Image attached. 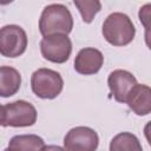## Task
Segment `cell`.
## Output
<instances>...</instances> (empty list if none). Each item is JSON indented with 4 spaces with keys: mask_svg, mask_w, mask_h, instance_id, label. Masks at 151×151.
<instances>
[{
    "mask_svg": "<svg viewBox=\"0 0 151 151\" xmlns=\"http://www.w3.org/2000/svg\"><path fill=\"white\" fill-rule=\"evenodd\" d=\"M40 151H66L65 147H61L59 145H45Z\"/></svg>",
    "mask_w": 151,
    "mask_h": 151,
    "instance_id": "cell-16",
    "label": "cell"
},
{
    "mask_svg": "<svg viewBox=\"0 0 151 151\" xmlns=\"http://www.w3.org/2000/svg\"><path fill=\"white\" fill-rule=\"evenodd\" d=\"M44 146V139L37 134H18L8 142V147L17 151H40Z\"/></svg>",
    "mask_w": 151,
    "mask_h": 151,
    "instance_id": "cell-12",
    "label": "cell"
},
{
    "mask_svg": "<svg viewBox=\"0 0 151 151\" xmlns=\"http://www.w3.org/2000/svg\"><path fill=\"white\" fill-rule=\"evenodd\" d=\"M40 51L46 60L55 64H63L68 60L72 53V42L65 34L44 37L40 41Z\"/></svg>",
    "mask_w": 151,
    "mask_h": 151,
    "instance_id": "cell-6",
    "label": "cell"
},
{
    "mask_svg": "<svg viewBox=\"0 0 151 151\" xmlns=\"http://www.w3.org/2000/svg\"><path fill=\"white\" fill-rule=\"evenodd\" d=\"M110 151H143L139 139L131 132L116 134L110 143Z\"/></svg>",
    "mask_w": 151,
    "mask_h": 151,
    "instance_id": "cell-13",
    "label": "cell"
},
{
    "mask_svg": "<svg viewBox=\"0 0 151 151\" xmlns=\"http://www.w3.org/2000/svg\"><path fill=\"white\" fill-rule=\"evenodd\" d=\"M33 93L41 99H54L64 87V80L57 71L51 68H38L31 77Z\"/></svg>",
    "mask_w": 151,
    "mask_h": 151,
    "instance_id": "cell-3",
    "label": "cell"
},
{
    "mask_svg": "<svg viewBox=\"0 0 151 151\" xmlns=\"http://www.w3.org/2000/svg\"><path fill=\"white\" fill-rule=\"evenodd\" d=\"M4 122V106L0 105V125H2Z\"/></svg>",
    "mask_w": 151,
    "mask_h": 151,
    "instance_id": "cell-17",
    "label": "cell"
},
{
    "mask_svg": "<svg viewBox=\"0 0 151 151\" xmlns=\"http://www.w3.org/2000/svg\"><path fill=\"white\" fill-rule=\"evenodd\" d=\"M149 8H150V4L145 5V6H144V7H142V8H140V11H139V20H140V22H143V24H144V26H145V28H146V29H147L146 21L149 20V14H150Z\"/></svg>",
    "mask_w": 151,
    "mask_h": 151,
    "instance_id": "cell-15",
    "label": "cell"
},
{
    "mask_svg": "<svg viewBox=\"0 0 151 151\" xmlns=\"http://www.w3.org/2000/svg\"><path fill=\"white\" fill-rule=\"evenodd\" d=\"M35 107L26 100H15L4 106L2 126L26 127L32 126L37 122Z\"/></svg>",
    "mask_w": 151,
    "mask_h": 151,
    "instance_id": "cell-4",
    "label": "cell"
},
{
    "mask_svg": "<svg viewBox=\"0 0 151 151\" xmlns=\"http://www.w3.org/2000/svg\"><path fill=\"white\" fill-rule=\"evenodd\" d=\"M98 144L99 137L97 132L87 126H76L64 138L66 151H96Z\"/></svg>",
    "mask_w": 151,
    "mask_h": 151,
    "instance_id": "cell-7",
    "label": "cell"
},
{
    "mask_svg": "<svg viewBox=\"0 0 151 151\" xmlns=\"http://www.w3.org/2000/svg\"><path fill=\"white\" fill-rule=\"evenodd\" d=\"M4 151H17V150H13V149H11V147H6Z\"/></svg>",
    "mask_w": 151,
    "mask_h": 151,
    "instance_id": "cell-18",
    "label": "cell"
},
{
    "mask_svg": "<svg viewBox=\"0 0 151 151\" xmlns=\"http://www.w3.org/2000/svg\"><path fill=\"white\" fill-rule=\"evenodd\" d=\"M101 33L109 44L113 46H125L134 39L136 28L129 15L114 12L104 20Z\"/></svg>",
    "mask_w": 151,
    "mask_h": 151,
    "instance_id": "cell-2",
    "label": "cell"
},
{
    "mask_svg": "<svg viewBox=\"0 0 151 151\" xmlns=\"http://www.w3.org/2000/svg\"><path fill=\"white\" fill-rule=\"evenodd\" d=\"M27 35L18 25H6L0 28V54L6 58H17L27 48Z\"/></svg>",
    "mask_w": 151,
    "mask_h": 151,
    "instance_id": "cell-5",
    "label": "cell"
},
{
    "mask_svg": "<svg viewBox=\"0 0 151 151\" xmlns=\"http://www.w3.org/2000/svg\"><path fill=\"white\" fill-rule=\"evenodd\" d=\"M21 85V76L11 66H0V97L14 96Z\"/></svg>",
    "mask_w": 151,
    "mask_h": 151,
    "instance_id": "cell-11",
    "label": "cell"
},
{
    "mask_svg": "<svg viewBox=\"0 0 151 151\" xmlns=\"http://www.w3.org/2000/svg\"><path fill=\"white\" fill-rule=\"evenodd\" d=\"M125 103L137 116H147L151 112V88L144 84H136L129 92Z\"/></svg>",
    "mask_w": 151,
    "mask_h": 151,
    "instance_id": "cell-10",
    "label": "cell"
},
{
    "mask_svg": "<svg viewBox=\"0 0 151 151\" xmlns=\"http://www.w3.org/2000/svg\"><path fill=\"white\" fill-rule=\"evenodd\" d=\"M136 84V77L126 70H114L107 78V85L111 94L118 103H125L129 92Z\"/></svg>",
    "mask_w": 151,
    "mask_h": 151,
    "instance_id": "cell-8",
    "label": "cell"
},
{
    "mask_svg": "<svg viewBox=\"0 0 151 151\" xmlns=\"http://www.w3.org/2000/svg\"><path fill=\"white\" fill-rule=\"evenodd\" d=\"M73 28V18L68 8L63 4L47 5L39 19V31L44 37L53 34L67 35Z\"/></svg>",
    "mask_w": 151,
    "mask_h": 151,
    "instance_id": "cell-1",
    "label": "cell"
},
{
    "mask_svg": "<svg viewBox=\"0 0 151 151\" xmlns=\"http://www.w3.org/2000/svg\"><path fill=\"white\" fill-rule=\"evenodd\" d=\"M104 64L103 53L94 47L80 50L74 59V70L83 76H92L99 72Z\"/></svg>",
    "mask_w": 151,
    "mask_h": 151,
    "instance_id": "cell-9",
    "label": "cell"
},
{
    "mask_svg": "<svg viewBox=\"0 0 151 151\" xmlns=\"http://www.w3.org/2000/svg\"><path fill=\"white\" fill-rule=\"evenodd\" d=\"M73 4L79 9L83 21L86 24H90L93 20L94 15L101 9V4L98 0H74Z\"/></svg>",
    "mask_w": 151,
    "mask_h": 151,
    "instance_id": "cell-14",
    "label": "cell"
}]
</instances>
